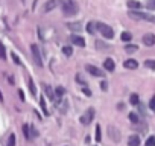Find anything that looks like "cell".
I'll list each match as a JSON object with an SVG mask.
<instances>
[{"mask_svg":"<svg viewBox=\"0 0 155 146\" xmlns=\"http://www.w3.org/2000/svg\"><path fill=\"white\" fill-rule=\"evenodd\" d=\"M78 5L76 2H73V0H67V2L63 3V12L64 15H75L78 12Z\"/></svg>","mask_w":155,"mask_h":146,"instance_id":"1","label":"cell"},{"mask_svg":"<svg viewBox=\"0 0 155 146\" xmlns=\"http://www.w3.org/2000/svg\"><path fill=\"white\" fill-rule=\"evenodd\" d=\"M128 15L134 20H146V22H154V17L151 14H146V12H138V11H131L128 12Z\"/></svg>","mask_w":155,"mask_h":146,"instance_id":"2","label":"cell"},{"mask_svg":"<svg viewBox=\"0 0 155 146\" xmlns=\"http://www.w3.org/2000/svg\"><path fill=\"white\" fill-rule=\"evenodd\" d=\"M97 24V31L102 34L105 38H108V40H111L113 37H114V31L110 28L108 24H105V23H96Z\"/></svg>","mask_w":155,"mask_h":146,"instance_id":"3","label":"cell"},{"mask_svg":"<svg viewBox=\"0 0 155 146\" xmlns=\"http://www.w3.org/2000/svg\"><path fill=\"white\" fill-rule=\"evenodd\" d=\"M93 119H94V108H88L82 116H81V123L82 125H88L93 122Z\"/></svg>","mask_w":155,"mask_h":146,"instance_id":"4","label":"cell"},{"mask_svg":"<svg viewBox=\"0 0 155 146\" xmlns=\"http://www.w3.org/2000/svg\"><path fill=\"white\" fill-rule=\"evenodd\" d=\"M108 137L111 138L113 142H116V143H119L120 142V138H122V136H120V131L116 128V127H108Z\"/></svg>","mask_w":155,"mask_h":146,"instance_id":"5","label":"cell"},{"mask_svg":"<svg viewBox=\"0 0 155 146\" xmlns=\"http://www.w3.org/2000/svg\"><path fill=\"white\" fill-rule=\"evenodd\" d=\"M31 50H32L33 61L37 63V65H40V67H41V65H43V61H41V55H40V49H38V46L32 44V46H31Z\"/></svg>","mask_w":155,"mask_h":146,"instance_id":"6","label":"cell"},{"mask_svg":"<svg viewBox=\"0 0 155 146\" xmlns=\"http://www.w3.org/2000/svg\"><path fill=\"white\" fill-rule=\"evenodd\" d=\"M85 70L90 73V75H93V76H99V78H102L105 73L100 70V69H97V67H94V65H91V64H87L85 65Z\"/></svg>","mask_w":155,"mask_h":146,"instance_id":"7","label":"cell"},{"mask_svg":"<svg viewBox=\"0 0 155 146\" xmlns=\"http://www.w3.org/2000/svg\"><path fill=\"white\" fill-rule=\"evenodd\" d=\"M58 3H59V0H47V2L44 3V6H43V12H50V11H53L58 6Z\"/></svg>","mask_w":155,"mask_h":146,"instance_id":"8","label":"cell"},{"mask_svg":"<svg viewBox=\"0 0 155 146\" xmlns=\"http://www.w3.org/2000/svg\"><path fill=\"white\" fill-rule=\"evenodd\" d=\"M143 43H145L146 46H154V44H155V35H154V34H146V35L143 37Z\"/></svg>","mask_w":155,"mask_h":146,"instance_id":"9","label":"cell"},{"mask_svg":"<svg viewBox=\"0 0 155 146\" xmlns=\"http://www.w3.org/2000/svg\"><path fill=\"white\" fill-rule=\"evenodd\" d=\"M104 67L108 70V72H113L114 70V67H116V64H114V61L111 58H106L105 61H104Z\"/></svg>","mask_w":155,"mask_h":146,"instance_id":"10","label":"cell"},{"mask_svg":"<svg viewBox=\"0 0 155 146\" xmlns=\"http://www.w3.org/2000/svg\"><path fill=\"white\" fill-rule=\"evenodd\" d=\"M128 146H140V137L138 136H131L128 138Z\"/></svg>","mask_w":155,"mask_h":146,"instance_id":"11","label":"cell"},{"mask_svg":"<svg viewBox=\"0 0 155 146\" xmlns=\"http://www.w3.org/2000/svg\"><path fill=\"white\" fill-rule=\"evenodd\" d=\"M123 65H125V67L126 69H137V65H138V63L136 61V59H126V61L123 63Z\"/></svg>","mask_w":155,"mask_h":146,"instance_id":"12","label":"cell"},{"mask_svg":"<svg viewBox=\"0 0 155 146\" xmlns=\"http://www.w3.org/2000/svg\"><path fill=\"white\" fill-rule=\"evenodd\" d=\"M72 43L76 44V46H85V40H84V37L75 35V37H72Z\"/></svg>","mask_w":155,"mask_h":146,"instance_id":"13","label":"cell"},{"mask_svg":"<svg viewBox=\"0 0 155 146\" xmlns=\"http://www.w3.org/2000/svg\"><path fill=\"white\" fill-rule=\"evenodd\" d=\"M128 8H131V9H140L141 8V3L137 2V0H128Z\"/></svg>","mask_w":155,"mask_h":146,"instance_id":"14","label":"cell"},{"mask_svg":"<svg viewBox=\"0 0 155 146\" xmlns=\"http://www.w3.org/2000/svg\"><path fill=\"white\" fill-rule=\"evenodd\" d=\"M44 91H46V95L50 101H55V95H53V90H52L50 85H44Z\"/></svg>","mask_w":155,"mask_h":146,"instance_id":"15","label":"cell"},{"mask_svg":"<svg viewBox=\"0 0 155 146\" xmlns=\"http://www.w3.org/2000/svg\"><path fill=\"white\" fill-rule=\"evenodd\" d=\"M87 31H88V34H96L97 31V24L94 22H90L88 24H87Z\"/></svg>","mask_w":155,"mask_h":146,"instance_id":"16","label":"cell"},{"mask_svg":"<svg viewBox=\"0 0 155 146\" xmlns=\"http://www.w3.org/2000/svg\"><path fill=\"white\" fill-rule=\"evenodd\" d=\"M69 29H70V31H81V29H82V24H81L79 22L70 23V24H69Z\"/></svg>","mask_w":155,"mask_h":146,"instance_id":"17","label":"cell"},{"mask_svg":"<svg viewBox=\"0 0 155 146\" xmlns=\"http://www.w3.org/2000/svg\"><path fill=\"white\" fill-rule=\"evenodd\" d=\"M23 134H24V137L28 138V140H31V138H32L31 132H29V127H28V125H23Z\"/></svg>","mask_w":155,"mask_h":146,"instance_id":"18","label":"cell"},{"mask_svg":"<svg viewBox=\"0 0 155 146\" xmlns=\"http://www.w3.org/2000/svg\"><path fill=\"white\" fill-rule=\"evenodd\" d=\"M145 65H146L147 69L155 70V59H147V61H145Z\"/></svg>","mask_w":155,"mask_h":146,"instance_id":"19","label":"cell"},{"mask_svg":"<svg viewBox=\"0 0 155 146\" xmlns=\"http://www.w3.org/2000/svg\"><path fill=\"white\" fill-rule=\"evenodd\" d=\"M129 120H131L132 123H138L140 119H138V116L136 114V113H129Z\"/></svg>","mask_w":155,"mask_h":146,"instance_id":"20","label":"cell"},{"mask_svg":"<svg viewBox=\"0 0 155 146\" xmlns=\"http://www.w3.org/2000/svg\"><path fill=\"white\" fill-rule=\"evenodd\" d=\"M96 47H97L99 50H106V49H110L108 46H106L105 43H102V41H96Z\"/></svg>","mask_w":155,"mask_h":146,"instance_id":"21","label":"cell"},{"mask_svg":"<svg viewBox=\"0 0 155 146\" xmlns=\"http://www.w3.org/2000/svg\"><path fill=\"white\" fill-rule=\"evenodd\" d=\"M137 49L138 47H137V46H134V44H129V46H126V47H125V50L128 52V54H134Z\"/></svg>","mask_w":155,"mask_h":146,"instance_id":"22","label":"cell"},{"mask_svg":"<svg viewBox=\"0 0 155 146\" xmlns=\"http://www.w3.org/2000/svg\"><path fill=\"white\" fill-rule=\"evenodd\" d=\"M63 52H64V55H65V56H70V55L73 54V49L69 47V46H64V47H63Z\"/></svg>","mask_w":155,"mask_h":146,"instance_id":"23","label":"cell"},{"mask_svg":"<svg viewBox=\"0 0 155 146\" xmlns=\"http://www.w3.org/2000/svg\"><path fill=\"white\" fill-rule=\"evenodd\" d=\"M28 82H29V88H31V93H32V95H35L37 88H35V84H33V81H32L31 78H28Z\"/></svg>","mask_w":155,"mask_h":146,"instance_id":"24","label":"cell"},{"mask_svg":"<svg viewBox=\"0 0 155 146\" xmlns=\"http://www.w3.org/2000/svg\"><path fill=\"white\" fill-rule=\"evenodd\" d=\"M129 102H131L132 105H137V104L140 102V99H138V96H137V95H131V97H129Z\"/></svg>","mask_w":155,"mask_h":146,"instance_id":"25","label":"cell"},{"mask_svg":"<svg viewBox=\"0 0 155 146\" xmlns=\"http://www.w3.org/2000/svg\"><path fill=\"white\" fill-rule=\"evenodd\" d=\"M8 146H15V134H12V132L8 138Z\"/></svg>","mask_w":155,"mask_h":146,"instance_id":"26","label":"cell"},{"mask_svg":"<svg viewBox=\"0 0 155 146\" xmlns=\"http://www.w3.org/2000/svg\"><path fill=\"white\" fill-rule=\"evenodd\" d=\"M131 38H132V35L129 34V32H123V34H122V40H123V41H129Z\"/></svg>","mask_w":155,"mask_h":146,"instance_id":"27","label":"cell"},{"mask_svg":"<svg viewBox=\"0 0 155 146\" xmlns=\"http://www.w3.org/2000/svg\"><path fill=\"white\" fill-rule=\"evenodd\" d=\"M64 93H65V90H64L63 87H58V88H56V96H58L59 99H61V97L64 96Z\"/></svg>","mask_w":155,"mask_h":146,"instance_id":"28","label":"cell"},{"mask_svg":"<svg viewBox=\"0 0 155 146\" xmlns=\"http://www.w3.org/2000/svg\"><path fill=\"white\" fill-rule=\"evenodd\" d=\"M102 140V136H100V127L97 125L96 127V142H100Z\"/></svg>","mask_w":155,"mask_h":146,"instance_id":"29","label":"cell"},{"mask_svg":"<svg viewBox=\"0 0 155 146\" xmlns=\"http://www.w3.org/2000/svg\"><path fill=\"white\" fill-rule=\"evenodd\" d=\"M145 146H155V137H149V138H147Z\"/></svg>","mask_w":155,"mask_h":146,"instance_id":"30","label":"cell"},{"mask_svg":"<svg viewBox=\"0 0 155 146\" xmlns=\"http://www.w3.org/2000/svg\"><path fill=\"white\" fill-rule=\"evenodd\" d=\"M146 6H147L149 9H155V0H147Z\"/></svg>","mask_w":155,"mask_h":146,"instance_id":"31","label":"cell"},{"mask_svg":"<svg viewBox=\"0 0 155 146\" xmlns=\"http://www.w3.org/2000/svg\"><path fill=\"white\" fill-rule=\"evenodd\" d=\"M0 58L5 59L6 58V54H5V47H3V44H0Z\"/></svg>","mask_w":155,"mask_h":146,"instance_id":"32","label":"cell"},{"mask_svg":"<svg viewBox=\"0 0 155 146\" xmlns=\"http://www.w3.org/2000/svg\"><path fill=\"white\" fill-rule=\"evenodd\" d=\"M40 104H41V108L44 111V114H47V110H46V102H44V97H41V101H40Z\"/></svg>","mask_w":155,"mask_h":146,"instance_id":"33","label":"cell"},{"mask_svg":"<svg viewBox=\"0 0 155 146\" xmlns=\"http://www.w3.org/2000/svg\"><path fill=\"white\" fill-rule=\"evenodd\" d=\"M149 107H151V110H154V111H155V97H152V99H151Z\"/></svg>","mask_w":155,"mask_h":146,"instance_id":"34","label":"cell"},{"mask_svg":"<svg viewBox=\"0 0 155 146\" xmlns=\"http://www.w3.org/2000/svg\"><path fill=\"white\" fill-rule=\"evenodd\" d=\"M12 58H14V61H15L17 64H22V61H20V59H18V56H17L15 54H12Z\"/></svg>","mask_w":155,"mask_h":146,"instance_id":"35","label":"cell"},{"mask_svg":"<svg viewBox=\"0 0 155 146\" xmlns=\"http://www.w3.org/2000/svg\"><path fill=\"white\" fill-rule=\"evenodd\" d=\"M100 88H102V90H106V88H108V84H106V82H102V84H100Z\"/></svg>","mask_w":155,"mask_h":146,"instance_id":"36","label":"cell"},{"mask_svg":"<svg viewBox=\"0 0 155 146\" xmlns=\"http://www.w3.org/2000/svg\"><path fill=\"white\" fill-rule=\"evenodd\" d=\"M18 95H20V97H22V99H24V95H23L22 90H18Z\"/></svg>","mask_w":155,"mask_h":146,"instance_id":"37","label":"cell"}]
</instances>
